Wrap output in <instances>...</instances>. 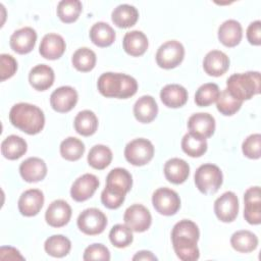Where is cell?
Masks as SVG:
<instances>
[{"label": "cell", "instance_id": "obj_1", "mask_svg": "<svg viewBox=\"0 0 261 261\" xmlns=\"http://www.w3.org/2000/svg\"><path fill=\"white\" fill-rule=\"evenodd\" d=\"M200 238L198 225L189 219H182L174 224L171 241L176 256L182 261H195L200 257L197 243Z\"/></svg>", "mask_w": 261, "mask_h": 261}, {"label": "cell", "instance_id": "obj_2", "mask_svg": "<svg viewBox=\"0 0 261 261\" xmlns=\"http://www.w3.org/2000/svg\"><path fill=\"white\" fill-rule=\"evenodd\" d=\"M9 120L13 126L28 135L39 134L45 125L44 112L38 106L24 102L11 107Z\"/></svg>", "mask_w": 261, "mask_h": 261}, {"label": "cell", "instance_id": "obj_3", "mask_svg": "<svg viewBox=\"0 0 261 261\" xmlns=\"http://www.w3.org/2000/svg\"><path fill=\"white\" fill-rule=\"evenodd\" d=\"M99 92L108 98L127 99L134 96L138 90L135 77L119 72H104L97 82Z\"/></svg>", "mask_w": 261, "mask_h": 261}, {"label": "cell", "instance_id": "obj_4", "mask_svg": "<svg viewBox=\"0 0 261 261\" xmlns=\"http://www.w3.org/2000/svg\"><path fill=\"white\" fill-rule=\"evenodd\" d=\"M226 90L240 101L250 100L260 93V72L247 71L233 73L226 81Z\"/></svg>", "mask_w": 261, "mask_h": 261}, {"label": "cell", "instance_id": "obj_5", "mask_svg": "<svg viewBox=\"0 0 261 261\" xmlns=\"http://www.w3.org/2000/svg\"><path fill=\"white\" fill-rule=\"evenodd\" d=\"M195 184L203 194H214L222 185L223 175L220 168L211 163L200 165L195 172Z\"/></svg>", "mask_w": 261, "mask_h": 261}, {"label": "cell", "instance_id": "obj_6", "mask_svg": "<svg viewBox=\"0 0 261 261\" xmlns=\"http://www.w3.org/2000/svg\"><path fill=\"white\" fill-rule=\"evenodd\" d=\"M154 156L153 144L145 139L138 138L126 144L124 157L127 162L135 166H142L149 163Z\"/></svg>", "mask_w": 261, "mask_h": 261}, {"label": "cell", "instance_id": "obj_7", "mask_svg": "<svg viewBox=\"0 0 261 261\" xmlns=\"http://www.w3.org/2000/svg\"><path fill=\"white\" fill-rule=\"evenodd\" d=\"M156 62L164 69H171L181 63L185 57V48L179 41L170 40L163 43L156 52Z\"/></svg>", "mask_w": 261, "mask_h": 261}, {"label": "cell", "instance_id": "obj_8", "mask_svg": "<svg viewBox=\"0 0 261 261\" xmlns=\"http://www.w3.org/2000/svg\"><path fill=\"white\" fill-rule=\"evenodd\" d=\"M76 224L85 234L95 236L104 231L107 225V217L97 208H88L81 212Z\"/></svg>", "mask_w": 261, "mask_h": 261}, {"label": "cell", "instance_id": "obj_9", "mask_svg": "<svg viewBox=\"0 0 261 261\" xmlns=\"http://www.w3.org/2000/svg\"><path fill=\"white\" fill-rule=\"evenodd\" d=\"M152 204L158 213L171 216L180 208V199L175 191L169 188H159L153 193Z\"/></svg>", "mask_w": 261, "mask_h": 261}, {"label": "cell", "instance_id": "obj_10", "mask_svg": "<svg viewBox=\"0 0 261 261\" xmlns=\"http://www.w3.org/2000/svg\"><path fill=\"white\" fill-rule=\"evenodd\" d=\"M124 223L136 232L146 231L151 223L152 216L150 211L141 204H134L126 208L123 215Z\"/></svg>", "mask_w": 261, "mask_h": 261}, {"label": "cell", "instance_id": "obj_11", "mask_svg": "<svg viewBox=\"0 0 261 261\" xmlns=\"http://www.w3.org/2000/svg\"><path fill=\"white\" fill-rule=\"evenodd\" d=\"M216 217L222 222L233 221L239 213V200L233 192H225L214 202Z\"/></svg>", "mask_w": 261, "mask_h": 261}, {"label": "cell", "instance_id": "obj_12", "mask_svg": "<svg viewBox=\"0 0 261 261\" xmlns=\"http://www.w3.org/2000/svg\"><path fill=\"white\" fill-rule=\"evenodd\" d=\"M79 99L77 92L70 86H62L54 90L50 96L51 107L60 113L70 111Z\"/></svg>", "mask_w": 261, "mask_h": 261}, {"label": "cell", "instance_id": "obj_13", "mask_svg": "<svg viewBox=\"0 0 261 261\" xmlns=\"http://www.w3.org/2000/svg\"><path fill=\"white\" fill-rule=\"evenodd\" d=\"M98 187V177L92 173H85L73 181L70 188V196L76 202H84L94 195Z\"/></svg>", "mask_w": 261, "mask_h": 261}, {"label": "cell", "instance_id": "obj_14", "mask_svg": "<svg viewBox=\"0 0 261 261\" xmlns=\"http://www.w3.org/2000/svg\"><path fill=\"white\" fill-rule=\"evenodd\" d=\"M244 217L250 224H260L261 222V196L260 187L249 188L244 194Z\"/></svg>", "mask_w": 261, "mask_h": 261}, {"label": "cell", "instance_id": "obj_15", "mask_svg": "<svg viewBox=\"0 0 261 261\" xmlns=\"http://www.w3.org/2000/svg\"><path fill=\"white\" fill-rule=\"evenodd\" d=\"M44 194L38 189H30L24 191L18 199V210L21 215L32 217L37 215L44 204Z\"/></svg>", "mask_w": 261, "mask_h": 261}, {"label": "cell", "instance_id": "obj_16", "mask_svg": "<svg viewBox=\"0 0 261 261\" xmlns=\"http://www.w3.org/2000/svg\"><path fill=\"white\" fill-rule=\"evenodd\" d=\"M71 217V207L64 200H55L45 212L46 222L52 227H62L67 224Z\"/></svg>", "mask_w": 261, "mask_h": 261}, {"label": "cell", "instance_id": "obj_17", "mask_svg": "<svg viewBox=\"0 0 261 261\" xmlns=\"http://www.w3.org/2000/svg\"><path fill=\"white\" fill-rule=\"evenodd\" d=\"M36 41V31L31 27H24L13 32L9 40V45L14 52L18 54H28L34 49Z\"/></svg>", "mask_w": 261, "mask_h": 261}, {"label": "cell", "instance_id": "obj_18", "mask_svg": "<svg viewBox=\"0 0 261 261\" xmlns=\"http://www.w3.org/2000/svg\"><path fill=\"white\" fill-rule=\"evenodd\" d=\"M65 48L66 44L64 39L58 34L50 33L43 37L39 46V52L42 57L55 60L63 55Z\"/></svg>", "mask_w": 261, "mask_h": 261}, {"label": "cell", "instance_id": "obj_19", "mask_svg": "<svg viewBox=\"0 0 261 261\" xmlns=\"http://www.w3.org/2000/svg\"><path fill=\"white\" fill-rule=\"evenodd\" d=\"M19 173L27 182H37L47 175V165L39 157H30L19 165Z\"/></svg>", "mask_w": 261, "mask_h": 261}, {"label": "cell", "instance_id": "obj_20", "mask_svg": "<svg viewBox=\"0 0 261 261\" xmlns=\"http://www.w3.org/2000/svg\"><path fill=\"white\" fill-rule=\"evenodd\" d=\"M188 127L190 133L195 134L201 138H210L215 130L214 117L205 112L194 113L188 120Z\"/></svg>", "mask_w": 261, "mask_h": 261}, {"label": "cell", "instance_id": "obj_21", "mask_svg": "<svg viewBox=\"0 0 261 261\" xmlns=\"http://www.w3.org/2000/svg\"><path fill=\"white\" fill-rule=\"evenodd\" d=\"M203 68L209 75L220 76L224 74L229 68V58L222 51H209L204 57Z\"/></svg>", "mask_w": 261, "mask_h": 261}, {"label": "cell", "instance_id": "obj_22", "mask_svg": "<svg viewBox=\"0 0 261 261\" xmlns=\"http://www.w3.org/2000/svg\"><path fill=\"white\" fill-rule=\"evenodd\" d=\"M54 79V70L47 64H38L29 73L30 85L38 91H46L51 88Z\"/></svg>", "mask_w": 261, "mask_h": 261}, {"label": "cell", "instance_id": "obj_23", "mask_svg": "<svg viewBox=\"0 0 261 261\" xmlns=\"http://www.w3.org/2000/svg\"><path fill=\"white\" fill-rule=\"evenodd\" d=\"M162 103L169 108H178L184 106L188 101V91L178 84H169L164 86L160 91Z\"/></svg>", "mask_w": 261, "mask_h": 261}, {"label": "cell", "instance_id": "obj_24", "mask_svg": "<svg viewBox=\"0 0 261 261\" xmlns=\"http://www.w3.org/2000/svg\"><path fill=\"white\" fill-rule=\"evenodd\" d=\"M242 37V25L236 19H227L218 28V40L226 47H234L239 45Z\"/></svg>", "mask_w": 261, "mask_h": 261}, {"label": "cell", "instance_id": "obj_25", "mask_svg": "<svg viewBox=\"0 0 261 261\" xmlns=\"http://www.w3.org/2000/svg\"><path fill=\"white\" fill-rule=\"evenodd\" d=\"M158 113V105L150 95L140 97L134 105V115L142 123H149L155 119Z\"/></svg>", "mask_w": 261, "mask_h": 261}, {"label": "cell", "instance_id": "obj_26", "mask_svg": "<svg viewBox=\"0 0 261 261\" xmlns=\"http://www.w3.org/2000/svg\"><path fill=\"white\" fill-rule=\"evenodd\" d=\"M163 171L168 181L180 185L187 180L190 174V166L184 159L171 158L165 162Z\"/></svg>", "mask_w": 261, "mask_h": 261}, {"label": "cell", "instance_id": "obj_27", "mask_svg": "<svg viewBox=\"0 0 261 261\" xmlns=\"http://www.w3.org/2000/svg\"><path fill=\"white\" fill-rule=\"evenodd\" d=\"M122 46L124 51L130 56H141L143 55L149 46L147 36L141 31H130L127 32L122 40Z\"/></svg>", "mask_w": 261, "mask_h": 261}, {"label": "cell", "instance_id": "obj_28", "mask_svg": "<svg viewBox=\"0 0 261 261\" xmlns=\"http://www.w3.org/2000/svg\"><path fill=\"white\" fill-rule=\"evenodd\" d=\"M139 18L138 9L129 4H120L116 6L111 13V19L113 23L122 29L133 27Z\"/></svg>", "mask_w": 261, "mask_h": 261}, {"label": "cell", "instance_id": "obj_29", "mask_svg": "<svg viewBox=\"0 0 261 261\" xmlns=\"http://www.w3.org/2000/svg\"><path fill=\"white\" fill-rule=\"evenodd\" d=\"M133 186V176L127 169L116 167L109 171L106 176V187L127 194Z\"/></svg>", "mask_w": 261, "mask_h": 261}, {"label": "cell", "instance_id": "obj_30", "mask_svg": "<svg viewBox=\"0 0 261 261\" xmlns=\"http://www.w3.org/2000/svg\"><path fill=\"white\" fill-rule=\"evenodd\" d=\"M28 144L24 139L16 135L6 137L1 143V153L9 160H16L25 154Z\"/></svg>", "mask_w": 261, "mask_h": 261}, {"label": "cell", "instance_id": "obj_31", "mask_svg": "<svg viewBox=\"0 0 261 261\" xmlns=\"http://www.w3.org/2000/svg\"><path fill=\"white\" fill-rule=\"evenodd\" d=\"M90 39L98 47H108L115 40V32L107 22L98 21L90 29Z\"/></svg>", "mask_w": 261, "mask_h": 261}, {"label": "cell", "instance_id": "obj_32", "mask_svg": "<svg viewBox=\"0 0 261 261\" xmlns=\"http://www.w3.org/2000/svg\"><path fill=\"white\" fill-rule=\"evenodd\" d=\"M73 125L77 134L89 137L96 133L98 128V118L93 111L83 110L75 115Z\"/></svg>", "mask_w": 261, "mask_h": 261}, {"label": "cell", "instance_id": "obj_33", "mask_svg": "<svg viewBox=\"0 0 261 261\" xmlns=\"http://www.w3.org/2000/svg\"><path fill=\"white\" fill-rule=\"evenodd\" d=\"M230 245L240 253H250L258 247V238L250 230H238L232 233Z\"/></svg>", "mask_w": 261, "mask_h": 261}, {"label": "cell", "instance_id": "obj_34", "mask_svg": "<svg viewBox=\"0 0 261 261\" xmlns=\"http://www.w3.org/2000/svg\"><path fill=\"white\" fill-rule=\"evenodd\" d=\"M46 253L55 258L66 256L71 249V242L62 234H53L49 237L44 244Z\"/></svg>", "mask_w": 261, "mask_h": 261}, {"label": "cell", "instance_id": "obj_35", "mask_svg": "<svg viewBox=\"0 0 261 261\" xmlns=\"http://www.w3.org/2000/svg\"><path fill=\"white\" fill-rule=\"evenodd\" d=\"M112 160V151L105 145L93 146L88 154V163L95 169L102 170L106 168Z\"/></svg>", "mask_w": 261, "mask_h": 261}, {"label": "cell", "instance_id": "obj_36", "mask_svg": "<svg viewBox=\"0 0 261 261\" xmlns=\"http://www.w3.org/2000/svg\"><path fill=\"white\" fill-rule=\"evenodd\" d=\"M207 141L195 134L188 133L182 137L181 149L191 157H201L207 151Z\"/></svg>", "mask_w": 261, "mask_h": 261}, {"label": "cell", "instance_id": "obj_37", "mask_svg": "<svg viewBox=\"0 0 261 261\" xmlns=\"http://www.w3.org/2000/svg\"><path fill=\"white\" fill-rule=\"evenodd\" d=\"M96 59V54L93 50L87 47H82L72 54L71 62L75 69L82 72H87L95 67Z\"/></svg>", "mask_w": 261, "mask_h": 261}, {"label": "cell", "instance_id": "obj_38", "mask_svg": "<svg viewBox=\"0 0 261 261\" xmlns=\"http://www.w3.org/2000/svg\"><path fill=\"white\" fill-rule=\"evenodd\" d=\"M83 5L79 0H62L57 5V15L62 22L75 21L82 12Z\"/></svg>", "mask_w": 261, "mask_h": 261}, {"label": "cell", "instance_id": "obj_39", "mask_svg": "<svg viewBox=\"0 0 261 261\" xmlns=\"http://www.w3.org/2000/svg\"><path fill=\"white\" fill-rule=\"evenodd\" d=\"M85 153V144L75 137H68L60 144V154L68 161L79 160Z\"/></svg>", "mask_w": 261, "mask_h": 261}, {"label": "cell", "instance_id": "obj_40", "mask_svg": "<svg viewBox=\"0 0 261 261\" xmlns=\"http://www.w3.org/2000/svg\"><path fill=\"white\" fill-rule=\"evenodd\" d=\"M219 87L214 83H206L198 88L195 94V102L198 106L206 107L214 103L219 97Z\"/></svg>", "mask_w": 261, "mask_h": 261}, {"label": "cell", "instance_id": "obj_41", "mask_svg": "<svg viewBox=\"0 0 261 261\" xmlns=\"http://www.w3.org/2000/svg\"><path fill=\"white\" fill-rule=\"evenodd\" d=\"M109 240L116 248H125L133 243V230L126 224H115L109 232Z\"/></svg>", "mask_w": 261, "mask_h": 261}, {"label": "cell", "instance_id": "obj_42", "mask_svg": "<svg viewBox=\"0 0 261 261\" xmlns=\"http://www.w3.org/2000/svg\"><path fill=\"white\" fill-rule=\"evenodd\" d=\"M243 102L233 98L226 89H224L220 94L219 97L216 100V107L217 110L226 116L233 115L237 113L242 106Z\"/></svg>", "mask_w": 261, "mask_h": 261}, {"label": "cell", "instance_id": "obj_43", "mask_svg": "<svg viewBox=\"0 0 261 261\" xmlns=\"http://www.w3.org/2000/svg\"><path fill=\"white\" fill-rule=\"evenodd\" d=\"M125 194L114 189L105 187L101 193V202L108 209H117L124 202Z\"/></svg>", "mask_w": 261, "mask_h": 261}, {"label": "cell", "instance_id": "obj_44", "mask_svg": "<svg viewBox=\"0 0 261 261\" xmlns=\"http://www.w3.org/2000/svg\"><path fill=\"white\" fill-rule=\"evenodd\" d=\"M260 148H261V135L252 134L245 139L242 144L243 154L250 159L260 158Z\"/></svg>", "mask_w": 261, "mask_h": 261}, {"label": "cell", "instance_id": "obj_45", "mask_svg": "<svg viewBox=\"0 0 261 261\" xmlns=\"http://www.w3.org/2000/svg\"><path fill=\"white\" fill-rule=\"evenodd\" d=\"M84 260H110V252L103 244H92L85 249Z\"/></svg>", "mask_w": 261, "mask_h": 261}, {"label": "cell", "instance_id": "obj_46", "mask_svg": "<svg viewBox=\"0 0 261 261\" xmlns=\"http://www.w3.org/2000/svg\"><path fill=\"white\" fill-rule=\"evenodd\" d=\"M0 81L3 82L15 73L17 69V61L13 56L5 53L0 55Z\"/></svg>", "mask_w": 261, "mask_h": 261}, {"label": "cell", "instance_id": "obj_47", "mask_svg": "<svg viewBox=\"0 0 261 261\" xmlns=\"http://www.w3.org/2000/svg\"><path fill=\"white\" fill-rule=\"evenodd\" d=\"M247 39L250 44L259 46L261 44V21L255 20L247 28Z\"/></svg>", "mask_w": 261, "mask_h": 261}, {"label": "cell", "instance_id": "obj_48", "mask_svg": "<svg viewBox=\"0 0 261 261\" xmlns=\"http://www.w3.org/2000/svg\"><path fill=\"white\" fill-rule=\"evenodd\" d=\"M0 259L1 260H17V259H19V260H23L24 258L20 255V253H19V251L18 250H16L15 248H13V247H5V246H3V247H1L0 248Z\"/></svg>", "mask_w": 261, "mask_h": 261}, {"label": "cell", "instance_id": "obj_49", "mask_svg": "<svg viewBox=\"0 0 261 261\" xmlns=\"http://www.w3.org/2000/svg\"><path fill=\"white\" fill-rule=\"evenodd\" d=\"M133 260H147V261H154L157 260V257L150 251H140L134 257Z\"/></svg>", "mask_w": 261, "mask_h": 261}]
</instances>
